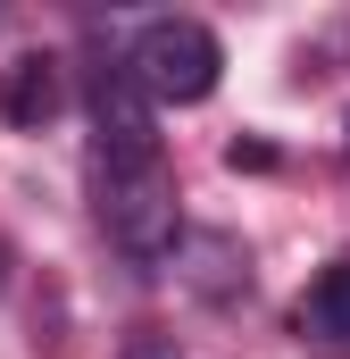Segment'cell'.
<instances>
[{"label":"cell","mask_w":350,"mask_h":359,"mask_svg":"<svg viewBox=\"0 0 350 359\" xmlns=\"http://www.w3.org/2000/svg\"><path fill=\"white\" fill-rule=\"evenodd\" d=\"M92 201H100V226L125 259H167L175 251V176L167 159H142V168H100L92 159Z\"/></svg>","instance_id":"obj_2"},{"label":"cell","mask_w":350,"mask_h":359,"mask_svg":"<svg viewBox=\"0 0 350 359\" xmlns=\"http://www.w3.org/2000/svg\"><path fill=\"white\" fill-rule=\"evenodd\" d=\"M217 67H225V50H217V34L200 25V17H150L142 34H134V50H125V76L142 84V100L159 109H192V100H209L217 92Z\"/></svg>","instance_id":"obj_1"},{"label":"cell","mask_w":350,"mask_h":359,"mask_svg":"<svg viewBox=\"0 0 350 359\" xmlns=\"http://www.w3.org/2000/svg\"><path fill=\"white\" fill-rule=\"evenodd\" d=\"M0 284H8V251H0Z\"/></svg>","instance_id":"obj_7"},{"label":"cell","mask_w":350,"mask_h":359,"mask_svg":"<svg viewBox=\"0 0 350 359\" xmlns=\"http://www.w3.org/2000/svg\"><path fill=\"white\" fill-rule=\"evenodd\" d=\"M50 109H59V67L50 59H17L8 84H0V117L8 126H42Z\"/></svg>","instance_id":"obj_4"},{"label":"cell","mask_w":350,"mask_h":359,"mask_svg":"<svg viewBox=\"0 0 350 359\" xmlns=\"http://www.w3.org/2000/svg\"><path fill=\"white\" fill-rule=\"evenodd\" d=\"M225 159H234V168H275V151H267V142H234Z\"/></svg>","instance_id":"obj_6"},{"label":"cell","mask_w":350,"mask_h":359,"mask_svg":"<svg viewBox=\"0 0 350 359\" xmlns=\"http://www.w3.org/2000/svg\"><path fill=\"white\" fill-rule=\"evenodd\" d=\"M92 159H100V168H142V159H159V109H150L142 84L125 76V59L92 76Z\"/></svg>","instance_id":"obj_3"},{"label":"cell","mask_w":350,"mask_h":359,"mask_svg":"<svg viewBox=\"0 0 350 359\" xmlns=\"http://www.w3.org/2000/svg\"><path fill=\"white\" fill-rule=\"evenodd\" d=\"M300 334H317V343H350V259L309 284V301H300Z\"/></svg>","instance_id":"obj_5"}]
</instances>
